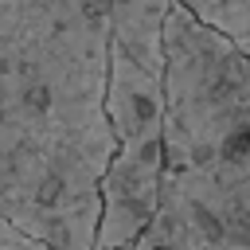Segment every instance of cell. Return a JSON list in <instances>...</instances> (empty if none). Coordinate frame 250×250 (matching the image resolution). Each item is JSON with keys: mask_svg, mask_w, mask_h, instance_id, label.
Returning a JSON list of instances; mask_svg holds the SVG:
<instances>
[{"mask_svg": "<svg viewBox=\"0 0 250 250\" xmlns=\"http://www.w3.org/2000/svg\"><path fill=\"white\" fill-rule=\"evenodd\" d=\"M105 16L82 0H0V219L51 250H94Z\"/></svg>", "mask_w": 250, "mask_h": 250, "instance_id": "obj_1", "label": "cell"}, {"mask_svg": "<svg viewBox=\"0 0 250 250\" xmlns=\"http://www.w3.org/2000/svg\"><path fill=\"white\" fill-rule=\"evenodd\" d=\"M160 47L156 215L133 250H250V62L176 0Z\"/></svg>", "mask_w": 250, "mask_h": 250, "instance_id": "obj_2", "label": "cell"}, {"mask_svg": "<svg viewBox=\"0 0 250 250\" xmlns=\"http://www.w3.org/2000/svg\"><path fill=\"white\" fill-rule=\"evenodd\" d=\"M164 70H148L105 39V121L113 156L98 184L94 250H133L156 215L160 184V125H164Z\"/></svg>", "mask_w": 250, "mask_h": 250, "instance_id": "obj_3", "label": "cell"}, {"mask_svg": "<svg viewBox=\"0 0 250 250\" xmlns=\"http://www.w3.org/2000/svg\"><path fill=\"white\" fill-rule=\"evenodd\" d=\"M176 4H184L191 20L223 35L250 62V0H176Z\"/></svg>", "mask_w": 250, "mask_h": 250, "instance_id": "obj_4", "label": "cell"}, {"mask_svg": "<svg viewBox=\"0 0 250 250\" xmlns=\"http://www.w3.org/2000/svg\"><path fill=\"white\" fill-rule=\"evenodd\" d=\"M82 4H86L90 12H102V16H105V8H109V0H82Z\"/></svg>", "mask_w": 250, "mask_h": 250, "instance_id": "obj_5", "label": "cell"}, {"mask_svg": "<svg viewBox=\"0 0 250 250\" xmlns=\"http://www.w3.org/2000/svg\"><path fill=\"white\" fill-rule=\"evenodd\" d=\"M39 250H51V246H39Z\"/></svg>", "mask_w": 250, "mask_h": 250, "instance_id": "obj_6", "label": "cell"}]
</instances>
